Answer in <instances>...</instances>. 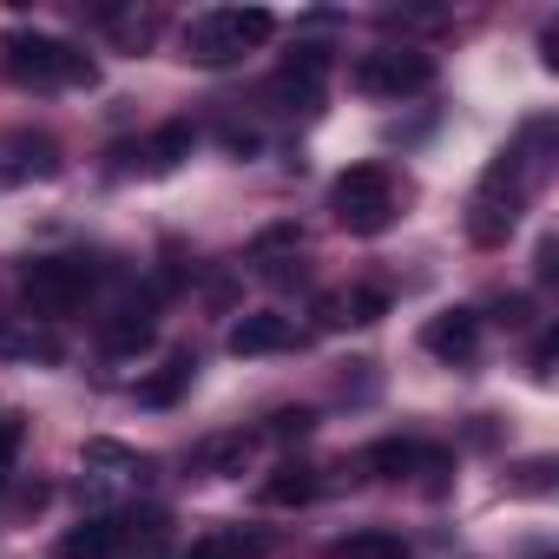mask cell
<instances>
[{
	"instance_id": "277c9868",
	"label": "cell",
	"mask_w": 559,
	"mask_h": 559,
	"mask_svg": "<svg viewBox=\"0 0 559 559\" xmlns=\"http://www.w3.org/2000/svg\"><path fill=\"white\" fill-rule=\"evenodd\" d=\"M330 204H336V224H343V230L376 237V230L395 224V178H389L382 165H349V171L336 178Z\"/></svg>"
},
{
	"instance_id": "30bf717a",
	"label": "cell",
	"mask_w": 559,
	"mask_h": 559,
	"mask_svg": "<svg viewBox=\"0 0 559 559\" xmlns=\"http://www.w3.org/2000/svg\"><path fill=\"white\" fill-rule=\"evenodd\" d=\"M53 559H119V520H80L60 533Z\"/></svg>"
},
{
	"instance_id": "3957f363",
	"label": "cell",
	"mask_w": 559,
	"mask_h": 559,
	"mask_svg": "<svg viewBox=\"0 0 559 559\" xmlns=\"http://www.w3.org/2000/svg\"><path fill=\"white\" fill-rule=\"evenodd\" d=\"M93 284H99L93 257H34L27 276H21V297H27L34 317H73Z\"/></svg>"
},
{
	"instance_id": "5b68a950",
	"label": "cell",
	"mask_w": 559,
	"mask_h": 559,
	"mask_svg": "<svg viewBox=\"0 0 559 559\" xmlns=\"http://www.w3.org/2000/svg\"><path fill=\"white\" fill-rule=\"evenodd\" d=\"M356 93L369 99H408V93H428L435 86V60L415 53V47H389V53H362L356 73H349Z\"/></svg>"
},
{
	"instance_id": "603a6c76",
	"label": "cell",
	"mask_w": 559,
	"mask_h": 559,
	"mask_svg": "<svg viewBox=\"0 0 559 559\" xmlns=\"http://www.w3.org/2000/svg\"><path fill=\"white\" fill-rule=\"evenodd\" d=\"M493 317H500L507 330H520V323L533 317V304H526V297H500V310H493Z\"/></svg>"
},
{
	"instance_id": "2e32d148",
	"label": "cell",
	"mask_w": 559,
	"mask_h": 559,
	"mask_svg": "<svg viewBox=\"0 0 559 559\" xmlns=\"http://www.w3.org/2000/svg\"><path fill=\"white\" fill-rule=\"evenodd\" d=\"M191 376H198V362H191V356H171L158 376H145V382H139V402H145V408H171V402L191 389Z\"/></svg>"
},
{
	"instance_id": "d4e9b609",
	"label": "cell",
	"mask_w": 559,
	"mask_h": 559,
	"mask_svg": "<svg viewBox=\"0 0 559 559\" xmlns=\"http://www.w3.org/2000/svg\"><path fill=\"white\" fill-rule=\"evenodd\" d=\"M533 376H539V382L552 376V336H539V343H533Z\"/></svg>"
},
{
	"instance_id": "cb8c5ba5",
	"label": "cell",
	"mask_w": 559,
	"mask_h": 559,
	"mask_svg": "<svg viewBox=\"0 0 559 559\" xmlns=\"http://www.w3.org/2000/svg\"><path fill=\"white\" fill-rule=\"evenodd\" d=\"M224 145H230V152H243V158H250V152H257V132H243V126H224Z\"/></svg>"
},
{
	"instance_id": "7a4b0ae2",
	"label": "cell",
	"mask_w": 559,
	"mask_h": 559,
	"mask_svg": "<svg viewBox=\"0 0 559 559\" xmlns=\"http://www.w3.org/2000/svg\"><path fill=\"white\" fill-rule=\"evenodd\" d=\"M270 34H276V21H270L263 8H211V14L191 21L185 53H191L198 67H230V60H243L250 47H263Z\"/></svg>"
},
{
	"instance_id": "ba28073f",
	"label": "cell",
	"mask_w": 559,
	"mask_h": 559,
	"mask_svg": "<svg viewBox=\"0 0 559 559\" xmlns=\"http://www.w3.org/2000/svg\"><path fill=\"white\" fill-rule=\"evenodd\" d=\"M421 349L441 356V362H474V349H480V317H474V310H441V317L421 330Z\"/></svg>"
},
{
	"instance_id": "7402d4cb",
	"label": "cell",
	"mask_w": 559,
	"mask_h": 559,
	"mask_svg": "<svg viewBox=\"0 0 559 559\" xmlns=\"http://www.w3.org/2000/svg\"><path fill=\"white\" fill-rule=\"evenodd\" d=\"M86 461H106V467H132V474L145 467V461H139L132 448H119V441H93V448H86Z\"/></svg>"
},
{
	"instance_id": "ac0fdd59",
	"label": "cell",
	"mask_w": 559,
	"mask_h": 559,
	"mask_svg": "<svg viewBox=\"0 0 559 559\" xmlns=\"http://www.w3.org/2000/svg\"><path fill=\"white\" fill-rule=\"evenodd\" d=\"M513 217H520V204H500L493 191H480V204H474V243H500L507 230H513Z\"/></svg>"
},
{
	"instance_id": "d6986e66",
	"label": "cell",
	"mask_w": 559,
	"mask_h": 559,
	"mask_svg": "<svg viewBox=\"0 0 559 559\" xmlns=\"http://www.w3.org/2000/svg\"><path fill=\"white\" fill-rule=\"evenodd\" d=\"M310 428H317V408H276V415L263 421V435H270V441H304Z\"/></svg>"
},
{
	"instance_id": "ffe728a7",
	"label": "cell",
	"mask_w": 559,
	"mask_h": 559,
	"mask_svg": "<svg viewBox=\"0 0 559 559\" xmlns=\"http://www.w3.org/2000/svg\"><path fill=\"white\" fill-rule=\"evenodd\" d=\"M21 435H27V421L21 415H0V480L14 474V454H21Z\"/></svg>"
},
{
	"instance_id": "5bb4252c",
	"label": "cell",
	"mask_w": 559,
	"mask_h": 559,
	"mask_svg": "<svg viewBox=\"0 0 559 559\" xmlns=\"http://www.w3.org/2000/svg\"><path fill=\"white\" fill-rule=\"evenodd\" d=\"M191 145H198V132H191V126H158V132L139 145V165H145L152 178H165V171H178V165L191 158Z\"/></svg>"
},
{
	"instance_id": "9c48e42d",
	"label": "cell",
	"mask_w": 559,
	"mask_h": 559,
	"mask_svg": "<svg viewBox=\"0 0 559 559\" xmlns=\"http://www.w3.org/2000/svg\"><path fill=\"white\" fill-rule=\"evenodd\" d=\"M323 493V474L317 467H304V461H284V467H276L263 487H257V500L263 507H310Z\"/></svg>"
},
{
	"instance_id": "6da1fadb",
	"label": "cell",
	"mask_w": 559,
	"mask_h": 559,
	"mask_svg": "<svg viewBox=\"0 0 559 559\" xmlns=\"http://www.w3.org/2000/svg\"><path fill=\"white\" fill-rule=\"evenodd\" d=\"M0 53H8V73L21 80V86H93L99 80V67H93V53L86 47H73V40H53V34H27V27H14L8 40H0Z\"/></svg>"
},
{
	"instance_id": "e0dca14e",
	"label": "cell",
	"mask_w": 559,
	"mask_h": 559,
	"mask_svg": "<svg viewBox=\"0 0 559 559\" xmlns=\"http://www.w3.org/2000/svg\"><path fill=\"white\" fill-rule=\"evenodd\" d=\"M336 559H408V546H402V533L369 526V533H349V539L336 546Z\"/></svg>"
},
{
	"instance_id": "9a60e30c",
	"label": "cell",
	"mask_w": 559,
	"mask_h": 559,
	"mask_svg": "<svg viewBox=\"0 0 559 559\" xmlns=\"http://www.w3.org/2000/svg\"><path fill=\"white\" fill-rule=\"evenodd\" d=\"M270 539L263 533H243V526H224V533H204L185 559H263Z\"/></svg>"
},
{
	"instance_id": "44dd1931",
	"label": "cell",
	"mask_w": 559,
	"mask_h": 559,
	"mask_svg": "<svg viewBox=\"0 0 559 559\" xmlns=\"http://www.w3.org/2000/svg\"><path fill=\"white\" fill-rule=\"evenodd\" d=\"M552 487V461H526L513 467V493H546Z\"/></svg>"
},
{
	"instance_id": "8992f818",
	"label": "cell",
	"mask_w": 559,
	"mask_h": 559,
	"mask_svg": "<svg viewBox=\"0 0 559 559\" xmlns=\"http://www.w3.org/2000/svg\"><path fill=\"white\" fill-rule=\"evenodd\" d=\"M230 356H276V349H290L297 343V323L290 317H276V310H250L230 323Z\"/></svg>"
},
{
	"instance_id": "52a82bcc",
	"label": "cell",
	"mask_w": 559,
	"mask_h": 559,
	"mask_svg": "<svg viewBox=\"0 0 559 559\" xmlns=\"http://www.w3.org/2000/svg\"><path fill=\"white\" fill-rule=\"evenodd\" d=\"M382 317H389V290H376V284L330 290V297L317 304V323H323V330H356V323H382Z\"/></svg>"
},
{
	"instance_id": "7c38bea8",
	"label": "cell",
	"mask_w": 559,
	"mask_h": 559,
	"mask_svg": "<svg viewBox=\"0 0 559 559\" xmlns=\"http://www.w3.org/2000/svg\"><path fill=\"white\" fill-rule=\"evenodd\" d=\"M250 454H257V435H243V428H230V435H211V441H198V474H243L250 467Z\"/></svg>"
},
{
	"instance_id": "4fadbf2b",
	"label": "cell",
	"mask_w": 559,
	"mask_h": 559,
	"mask_svg": "<svg viewBox=\"0 0 559 559\" xmlns=\"http://www.w3.org/2000/svg\"><path fill=\"white\" fill-rule=\"evenodd\" d=\"M441 448H421V441H376L369 454H362V467L376 474V480H408L415 467H428Z\"/></svg>"
},
{
	"instance_id": "8fae6325",
	"label": "cell",
	"mask_w": 559,
	"mask_h": 559,
	"mask_svg": "<svg viewBox=\"0 0 559 559\" xmlns=\"http://www.w3.org/2000/svg\"><path fill=\"white\" fill-rule=\"evenodd\" d=\"M152 336H158L152 310H119V317L99 323V349L106 356H139V349H152Z\"/></svg>"
}]
</instances>
